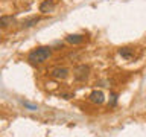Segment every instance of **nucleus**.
Returning a JSON list of instances; mask_svg holds the SVG:
<instances>
[{
  "instance_id": "nucleus-1",
  "label": "nucleus",
  "mask_w": 146,
  "mask_h": 137,
  "mask_svg": "<svg viewBox=\"0 0 146 137\" xmlns=\"http://www.w3.org/2000/svg\"><path fill=\"white\" fill-rule=\"evenodd\" d=\"M52 55V49L49 46H43V47H36L27 55V61L31 64H41L44 61H47Z\"/></svg>"
},
{
  "instance_id": "nucleus-2",
  "label": "nucleus",
  "mask_w": 146,
  "mask_h": 137,
  "mask_svg": "<svg viewBox=\"0 0 146 137\" xmlns=\"http://www.w3.org/2000/svg\"><path fill=\"white\" fill-rule=\"evenodd\" d=\"M88 76H90V67L87 64H79V66H76L73 68V78H75V81L84 82L88 79Z\"/></svg>"
},
{
  "instance_id": "nucleus-3",
  "label": "nucleus",
  "mask_w": 146,
  "mask_h": 137,
  "mask_svg": "<svg viewBox=\"0 0 146 137\" xmlns=\"http://www.w3.org/2000/svg\"><path fill=\"white\" fill-rule=\"evenodd\" d=\"M50 76L53 78V79H59V81H64V79H67L68 75H70V72H68V68L67 67H61V66H58V67H53L52 70H50L49 73Z\"/></svg>"
},
{
  "instance_id": "nucleus-4",
  "label": "nucleus",
  "mask_w": 146,
  "mask_h": 137,
  "mask_svg": "<svg viewBox=\"0 0 146 137\" xmlns=\"http://www.w3.org/2000/svg\"><path fill=\"white\" fill-rule=\"evenodd\" d=\"M119 53H120V57H122V58L128 59V61H131V59H134V58L137 57L135 49H134V47H129V46H126V47H120Z\"/></svg>"
},
{
  "instance_id": "nucleus-5",
  "label": "nucleus",
  "mask_w": 146,
  "mask_h": 137,
  "mask_svg": "<svg viewBox=\"0 0 146 137\" xmlns=\"http://www.w3.org/2000/svg\"><path fill=\"white\" fill-rule=\"evenodd\" d=\"M88 100H90V102H93V104H102L105 100V96H104V93L100 90H94V91H91V93H90Z\"/></svg>"
},
{
  "instance_id": "nucleus-6",
  "label": "nucleus",
  "mask_w": 146,
  "mask_h": 137,
  "mask_svg": "<svg viewBox=\"0 0 146 137\" xmlns=\"http://www.w3.org/2000/svg\"><path fill=\"white\" fill-rule=\"evenodd\" d=\"M55 8V0H44V2H41L40 5V12L43 14H49L52 12Z\"/></svg>"
},
{
  "instance_id": "nucleus-7",
  "label": "nucleus",
  "mask_w": 146,
  "mask_h": 137,
  "mask_svg": "<svg viewBox=\"0 0 146 137\" xmlns=\"http://www.w3.org/2000/svg\"><path fill=\"white\" fill-rule=\"evenodd\" d=\"M66 41H67V43H70V44H81V43H84V41H85V37L84 35H78V34L67 35Z\"/></svg>"
},
{
  "instance_id": "nucleus-8",
  "label": "nucleus",
  "mask_w": 146,
  "mask_h": 137,
  "mask_svg": "<svg viewBox=\"0 0 146 137\" xmlns=\"http://www.w3.org/2000/svg\"><path fill=\"white\" fill-rule=\"evenodd\" d=\"M12 23H15V17L14 15H2L0 17V27H9Z\"/></svg>"
},
{
  "instance_id": "nucleus-9",
  "label": "nucleus",
  "mask_w": 146,
  "mask_h": 137,
  "mask_svg": "<svg viewBox=\"0 0 146 137\" xmlns=\"http://www.w3.org/2000/svg\"><path fill=\"white\" fill-rule=\"evenodd\" d=\"M38 21H40V17H31V18H27V20L21 21V27H32V26H35Z\"/></svg>"
},
{
  "instance_id": "nucleus-10",
  "label": "nucleus",
  "mask_w": 146,
  "mask_h": 137,
  "mask_svg": "<svg viewBox=\"0 0 146 137\" xmlns=\"http://www.w3.org/2000/svg\"><path fill=\"white\" fill-rule=\"evenodd\" d=\"M116 102H117V94L113 93L111 96H110V107H114V105H116Z\"/></svg>"
},
{
  "instance_id": "nucleus-11",
  "label": "nucleus",
  "mask_w": 146,
  "mask_h": 137,
  "mask_svg": "<svg viewBox=\"0 0 146 137\" xmlns=\"http://www.w3.org/2000/svg\"><path fill=\"white\" fill-rule=\"evenodd\" d=\"M0 37H2V32H0Z\"/></svg>"
}]
</instances>
